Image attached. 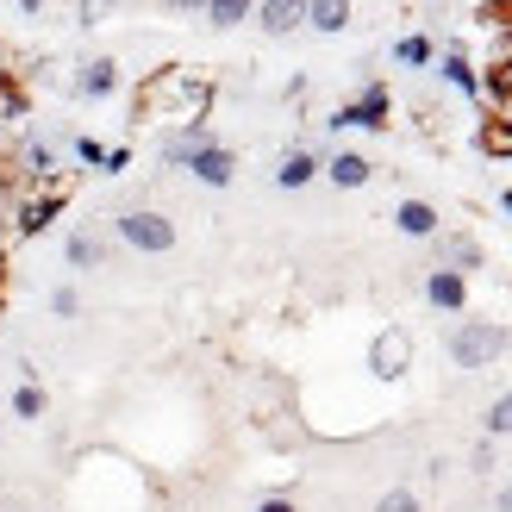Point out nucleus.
I'll use <instances>...</instances> for the list:
<instances>
[{"instance_id":"nucleus-1","label":"nucleus","mask_w":512,"mask_h":512,"mask_svg":"<svg viewBox=\"0 0 512 512\" xmlns=\"http://www.w3.org/2000/svg\"><path fill=\"white\" fill-rule=\"evenodd\" d=\"M207 107H213V88L200 82V75H188V69H157L138 88V119L169 113V119L188 125V119H207Z\"/></svg>"},{"instance_id":"nucleus-2","label":"nucleus","mask_w":512,"mask_h":512,"mask_svg":"<svg viewBox=\"0 0 512 512\" xmlns=\"http://www.w3.org/2000/svg\"><path fill=\"white\" fill-rule=\"evenodd\" d=\"M444 350H450V363L456 369H494L500 356L512 350V331L506 325H494V319H463L444 338Z\"/></svg>"},{"instance_id":"nucleus-3","label":"nucleus","mask_w":512,"mask_h":512,"mask_svg":"<svg viewBox=\"0 0 512 512\" xmlns=\"http://www.w3.org/2000/svg\"><path fill=\"white\" fill-rule=\"evenodd\" d=\"M113 232L125 250H144V256H169L175 250V219L157 213V207H132V213H119L113 219Z\"/></svg>"},{"instance_id":"nucleus-4","label":"nucleus","mask_w":512,"mask_h":512,"mask_svg":"<svg viewBox=\"0 0 512 512\" xmlns=\"http://www.w3.org/2000/svg\"><path fill=\"white\" fill-rule=\"evenodd\" d=\"M63 213V188L57 182H44V188H32L25 182V194L7 207V232L13 238H38V232H50V219Z\"/></svg>"},{"instance_id":"nucleus-5","label":"nucleus","mask_w":512,"mask_h":512,"mask_svg":"<svg viewBox=\"0 0 512 512\" xmlns=\"http://www.w3.org/2000/svg\"><path fill=\"white\" fill-rule=\"evenodd\" d=\"M388 113H394L388 82H363V94L344 100L338 113H325V125H331V132H350V125H363V132H388Z\"/></svg>"},{"instance_id":"nucleus-6","label":"nucleus","mask_w":512,"mask_h":512,"mask_svg":"<svg viewBox=\"0 0 512 512\" xmlns=\"http://www.w3.org/2000/svg\"><path fill=\"white\" fill-rule=\"evenodd\" d=\"M406 369H413V331H406V325H381L375 344H369V375L375 381H400Z\"/></svg>"},{"instance_id":"nucleus-7","label":"nucleus","mask_w":512,"mask_h":512,"mask_svg":"<svg viewBox=\"0 0 512 512\" xmlns=\"http://www.w3.org/2000/svg\"><path fill=\"white\" fill-rule=\"evenodd\" d=\"M188 175H194V182H207V188H232V175H238V150L213 138L207 150H194V157H188Z\"/></svg>"},{"instance_id":"nucleus-8","label":"nucleus","mask_w":512,"mask_h":512,"mask_svg":"<svg viewBox=\"0 0 512 512\" xmlns=\"http://www.w3.org/2000/svg\"><path fill=\"white\" fill-rule=\"evenodd\" d=\"M19 175H25L32 188L57 182V144H50V138H38V132H25V138H19Z\"/></svg>"},{"instance_id":"nucleus-9","label":"nucleus","mask_w":512,"mask_h":512,"mask_svg":"<svg viewBox=\"0 0 512 512\" xmlns=\"http://www.w3.org/2000/svg\"><path fill=\"white\" fill-rule=\"evenodd\" d=\"M69 94H75V100H113V94H119V63H113V57L82 63V69H75V82H69Z\"/></svg>"},{"instance_id":"nucleus-10","label":"nucleus","mask_w":512,"mask_h":512,"mask_svg":"<svg viewBox=\"0 0 512 512\" xmlns=\"http://www.w3.org/2000/svg\"><path fill=\"white\" fill-rule=\"evenodd\" d=\"M213 144V125L207 119H188V125H175V132H163V163L169 169H188L194 150H207Z\"/></svg>"},{"instance_id":"nucleus-11","label":"nucleus","mask_w":512,"mask_h":512,"mask_svg":"<svg viewBox=\"0 0 512 512\" xmlns=\"http://www.w3.org/2000/svg\"><path fill=\"white\" fill-rule=\"evenodd\" d=\"M325 182L331 188H369L375 182V163L363 157V150H331V157H325Z\"/></svg>"},{"instance_id":"nucleus-12","label":"nucleus","mask_w":512,"mask_h":512,"mask_svg":"<svg viewBox=\"0 0 512 512\" xmlns=\"http://www.w3.org/2000/svg\"><path fill=\"white\" fill-rule=\"evenodd\" d=\"M438 75H444V82H450L456 94L481 100V69L469 63V50H463V44H444V50H438Z\"/></svg>"},{"instance_id":"nucleus-13","label":"nucleus","mask_w":512,"mask_h":512,"mask_svg":"<svg viewBox=\"0 0 512 512\" xmlns=\"http://www.w3.org/2000/svg\"><path fill=\"white\" fill-rule=\"evenodd\" d=\"M250 19L263 25L269 38H288V32H300V25H306V0H256Z\"/></svg>"},{"instance_id":"nucleus-14","label":"nucleus","mask_w":512,"mask_h":512,"mask_svg":"<svg viewBox=\"0 0 512 512\" xmlns=\"http://www.w3.org/2000/svg\"><path fill=\"white\" fill-rule=\"evenodd\" d=\"M425 300L438 306V313H463V306H469V275H456V269H431V275H425Z\"/></svg>"},{"instance_id":"nucleus-15","label":"nucleus","mask_w":512,"mask_h":512,"mask_svg":"<svg viewBox=\"0 0 512 512\" xmlns=\"http://www.w3.org/2000/svg\"><path fill=\"white\" fill-rule=\"evenodd\" d=\"M325 169V157H319V150H306V144H294L288 150V157H281V169H275V188H306V182H313V175Z\"/></svg>"},{"instance_id":"nucleus-16","label":"nucleus","mask_w":512,"mask_h":512,"mask_svg":"<svg viewBox=\"0 0 512 512\" xmlns=\"http://www.w3.org/2000/svg\"><path fill=\"white\" fill-rule=\"evenodd\" d=\"M63 256H69V269H100V263H107V238L82 225V232L63 238Z\"/></svg>"},{"instance_id":"nucleus-17","label":"nucleus","mask_w":512,"mask_h":512,"mask_svg":"<svg viewBox=\"0 0 512 512\" xmlns=\"http://www.w3.org/2000/svg\"><path fill=\"white\" fill-rule=\"evenodd\" d=\"M394 225H400L406 238H438V207H431V200H400Z\"/></svg>"},{"instance_id":"nucleus-18","label":"nucleus","mask_w":512,"mask_h":512,"mask_svg":"<svg viewBox=\"0 0 512 512\" xmlns=\"http://www.w3.org/2000/svg\"><path fill=\"white\" fill-rule=\"evenodd\" d=\"M438 269H456V275L481 269V238L475 232H444V263Z\"/></svg>"},{"instance_id":"nucleus-19","label":"nucleus","mask_w":512,"mask_h":512,"mask_svg":"<svg viewBox=\"0 0 512 512\" xmlns=\"http://www.w3.org/2000/svg\"><path fill=\"white\" fill-rule=\"evenodd\" d=\"M306 25H313V32H325V38L350 32V0H306Z\"/></svg>"},{"instance_id":"nucleus-20","label":"nucleus","mask_w":512,"mask_h":512,"mask_svg":"<svg viewBox=\"0 0 512 512\" xmlns=\"http://www.w3.org/2000/svg\"><path fill=\"white\" fill-rule=\"evenodd\" d=\"M394 57H400L406 69H431V63H438V38H425V32H406V38L394 44Z\"/></svg>"},{"instance_id":"nucleus-21","label":"nucleus","mask_w":512,"mask_h":512,"mask_svg":"<svg viewBox=\"0 0 512 512\" xmlns=\"http://www.w3.org/2000/svg\"><path fill=\"white\" fill-rule=\"evenodd\" d=\"M475 144L488 150V157H512V113H494V119L475 132Z\"/></svg>"},{"instance_id":"nucleus-22","label":"nucleus","mask_w":512,"mask_h":512,"mask_svg":"<svg viewBox=\"0 0 512 512\" xmlns=\"http://www.w3.org/2000/svg\"><path fill=\"white\" fill-rule=\"evenodd\" d=\"M256 13V0H207V25L213 32H232V25H244Z\"/></svg>"},{"instance_id":"nucleus-23","label":"nucleus","mask_w":512,"mask_h":512,"mask_svg":"<svg viewBox=\"0 0 512 512\" xmlns=\"http://www.w3.org/2000/svg\"><path fill=\"white\" fill-rule=\"evenodd\" d=\"M44 388H38V381H25L19 375V388H13V419H25V425H32V419H44Z\"/></svg>"},{"instance_id":"nucleus-24","label":"nucleus","mask_w":512,"mask_h":512,"mask_svg":"<svg viewBox=\"0 0 512 512\" xmlns=\"http://www.w3.org/2000/svg\"><path fill=\"white\" fill-rule=\"evenodd\" d=\"M375 512H425V506H419V494H413V488H388V494L375 500Z\"/></svg>"},{"instance_id":"nucleus-25","label":"nucleus","mask_w":512,"mask_h":512,"mask_svg":"<svg viewBox=\"0 0 512 512\" xmlns=\"http://www.w3.org/2000/svg\"><path fill=\"white\" fill-rule=\"evenodd\" d=\"M506 431H512V388L488 406V438H506Z\"/></svg>"},{"instance_id":"nucleus-26","label":"nucleus","mask_w":512,"mask_h":512,"mask_svg":"<svg viewBox=\"0 0 512 512\" xmlns=\"http://www.w3.org/2000/svg\"><path fill=\"white\" fill-rule=\"evenodd\" d=\"M113 7H119V0H75V25H100Z\"/></svg>"},{"instance_id":"nucleus-27","label":"nucleus","mask_w":512,"mask_h":512,"mask_svg":"<svg viewBox=\"0 0 512 512\" xmlns=\"http://www.w3.org/2000/svg\"><path fill=\"white\" fill-rule=\"evenodd\" d=\"M75 157H82V163H94V169H100V163H107V144H100L94 132H75Z\"/></svg>"},{"instance_id":"nucleus-28","label":"nucleus","mask_w":512,"mask_h":512,"mask_svg":"<svg viewBox=\"0 0 512 512\" xmlns=\"http://www.w3.org/2000/svg\"><path fill=\"white\" fill-rule=\"evenodd\" d=\"M50 313H57V319H75V313H82V294H75V288H50Z\"/></svg>"},{"instance_id":"nucleus-29","label":"nucleus","mask_w":512,"mask_h":512,"mask_svg":"<svg viewBox=\"0 0 512 512\" xmlns=\"http://www.w3.org/2000/svg\"><path fill=\"white\" fill-rule=\"evenodd\" d=\"M100 169H107V175H125V169H132V150H125V144L107 150V163H100Z\"/></svg>"},{"instance_id":"nucleus-30","label":"nucleus","mask_w":512,"mask_h":512,"mask_svg":"<svg viewBox=\"0 0 512 512\" xmlns=\"http://www.w3.org/2000/svg\"><path fill=\"white\" fill-rule=\"evenodd\" d=\"M256 512H300V506H294L288 494H269V500H263V506H256Z\"/></svg>"},{"instance_id":"nucleus-31","label":"nucleus","mask_w":512,"mask_h":512,"mask_svg":"<svg viewBox=\"0 0 512 512\" xmlns=\"http://www.w3.org/2000/svg\"><path fill=\"white\" fill-rule=\"evenodd\" d=\"M169 13H207V0H163Z\"/></svg>"},{"instance_id":"nucleus-32","label":"nucleus","mask_w":512,"mask_h":512,"mask_svg":"<svg viewBox=\"0 0 512 512\" xmlns=\"http://www.w3.org/2000/svg\"><path fill=\"white\" fill-rule=\"evenodd\" d=\"M19 13H25V19H38V13H44V0H19Z\"/></svg>"},{"instance_id":"nucleus-33","label":"nucleus","mask_w":512,"mask_h":512,"mask_svg":"<svg viewBox=\"0 0 512 512\" xmlns=\"http://www.w3.org/2000/svg\"><path fill=\"white\" fill-rule=\"evenodd\" d=\"M7 88H13V69H7V63H0V94H7Z\"/></svg>"},{"instance_id":"nucleus-34","label":"nucleus","mask_w":512,"mask_h":512,"mask_svg":"<svg viewBox=\"0 0 512 512\" xmlns=\"http://www.w3.org/2000/svg\"><path fill=\"white\" fill-rule=\"evenodd\" d=\"M500 512H512V488H500Z\"/></svg>"},{"instance_id":"nucleus-35","label":"nucleus","mask_w":512,"mask_h":512,"mask_svg":"<svg viewBox=\"0 0 512 512\" xmlns=\"http://www.w3.org/2000/svg\"><path fill=\"white\" fill-rule=\"evenodd\" d=\"M0 288H7V256H0Z\"/></svg>"},{"instance_id":"nucleus-36","label":"nucleus","mask_w":512,"mask_h":512,"mask_svg":"<svg viewBox=\"0 0 512 512\" xmlns=\"http://www.w3.org/2000/svg\"><path fill=\"white\" fill-rule=\"evenodd\" d=\"M0 444H7V425H0Z\"/></svg>"}]
</instances>
